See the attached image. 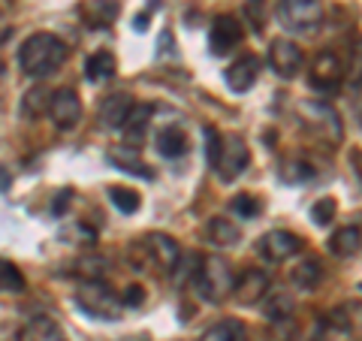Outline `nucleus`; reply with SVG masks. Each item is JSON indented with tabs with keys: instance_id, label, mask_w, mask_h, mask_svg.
Listing matches in <instances>:
<instances>
[{
	"instance_id": "obj_7",
	"label": "nucleus",
	"mask_w": 362,
	"mask_h": 341,
	"mask_svg": "<svg viewBox=\"0 0 362 341\" xmlns=\"http://www.w3.org/2000/svg\"><path fill=\"white\" fill-rule=\"evenodd\" d=\"M308 85L320 94H335L338 88L344 85V64L335 52H320L317 58L311 61V70H308Z\"/></svg>"
},
{
	"instance_id": "obj_11",
	"label": "nucleus",
	"mask_w": 362,
	"mask_h": 341,
	"mask_svg": "<svg viewBox=\"0 0 362 341\" xmlns=\"http://www.w3.org/2000/svg\"><path fill=\"white\" fill-rule=\"evenodd\" d=\"M269 67L281 79H296L305 67V54L293 40H272L269 45Z\"/></svg>"
},
{
	"instance_id": "obj_23",
	"label": "nucleus",
	"mask_w": 362,
	"mask_h": 341,
	"mask_svg": "<svg viewBox=\"0 0 362 341\" xmlns=\"http://www.w3.org/2000/svg\"><path fill=\"white\" fill-rule=\"evenodd\" d=\"M118 70V64H115V54L106 52V49H100L94 52L90 58L85 61V76H88V82H103V79H112Z\"/></svg>"
},
{
	"instance_id": "obj_33",
	"label": "nucleus",
	"mask_w": 362,
	"mask_h": 341,
	"mask_svg": "<svg viewBox=\"0 0 362 341\" xmlns=\"http://www.w3.org/2000/svg\"><path fill=\"white\" fill-rule=\"evenodd\" d=\"M70 197H73V190H64V193H58V197H54V206H52V212H54V214H64L66 209H70Z\"/></svg>"
},
{
	"instance_id": "obj_32",
	"label": "nucleus",
	"mask_w": 362,
	"mask_h": 341,
	"mask_svg": "<svg viewBox=\"0 0 362 341\" xmlns=\"http://www.w3.org/2000/svg\"><path fill=\"white\" fill-rule=\"evenodd\" d=\"M121 305H127V308H139V305L145 302V287H139V284H130L127 290L121 293Z\"/></svg>"
},
{
	"instance_id": "obj_12",
	"label": "nucleus",
	"mask_w": 362,
	"mask_h": 341,
	"mask_svg": "<svg viewBox=\"0 0 362 341\" xmlns=\"http://www.w3.org/2000/svg\"><path fill=\"white\" fill-rule=\"evenodd\" d=\"M269 293V275L263 269H245L242 275H235V281H233V293L230 296L239 302V305H254V302H259Z\"/></svg>"
},
{
	"instance_id": "obj_17",
	"label": "nucleus",
	"mask_w": 362,
	"mask_h": 341,
	"mask_svg": "<svg viewBox=\"0 0 362 341\" xmlns=\"http://www.w3.org/2000/svg\"><path fill=\"white\" fill-rule=\"evenodd\" d=\"M151 115H154V106L151 103H133L127 121H124V142L127 149H139L145 142V133H148V124H151Z\"/></svg>"
},
{
	"instance_id": "obj_5",
	"label": "nucleus",
	"mask_w": 362,
	"mask_h": 341,
	"mask_svg": "<svg viewBox=\"0 0 362 341\" xmlns=\"http://www.w3.org/2000/svg\"><path fill=\"white\" fill-rule=\"evenodd\" d=\"M247 163H251V151H247V145L242 136H223L221 133V145H218V154H214V163L211 169L218 173L223 181H235L239 178Z\"/></svg>"
},
{
	"instance_id": "obj_13",
	"label": "nucleus",
	"mask_w": 362,
	"mask_h": 341,
	"mask_svg": "<svg viewBox=\"0 0 362 341\" xmlns=\"http://www.w3.org/2000/svg\"><path fill=\"white\" fill-rule=\"evenodd\" d=\"M121 16V0H82L78 6V18L85 21L88 30H106L115 25Z\"/></svg>"
},
{
	"instance_id": "obj_16",
	"label": "nucleus",
	"mask_w": 362,
	"mask_h": 341,
	"mask_svg": "<svg viewBox=\"0 0 362 341\" xmlns=\"http://www.w3.org/2000/svg\"><path fill=\"white\" fill-rule=\"evenodd\" d=\"M259 58L257 54H242L239 61L230 64V70H226V85H230V91H235V94H245V91H251L257 85L259 79Z\"/></svg>"
},
{
	"instance_id": "obj_20",
	"label": "nucleus",
	"mask_w": 362,
	"mask_h": 341,
	"mask_svg": "<svg viewBox=\"0 0 362 341\" xmlns=\"http://www.w3.org/2000/svg\"><path fill=\"white\" fill-rule=\"evenodd\" d=\"M290 281H293V287L302 290V293L317 290L323 281V263L317 257H305L302 263H296L290 269Z\"/></svg>"
},
{
	"instance_id": "obj_4",
	"label": "nucleus",
	"mask_w": 362,
	"mask_h": 341,
	"mask_svg": "<svg viewBox=\"0 0 362 341\" xmlns=\"http://www.w3.org/2000/svg\"><path fill=\"white\" fill-rule=\"evenodd\" d=\"M278 21L293 33H311L320 28L323 6L320 0H278Z\"/></svg>"
},
{
	"instance_id": "obj_15",
	"label": "nucleus",
	"mask_w": 362,
	"mask_h": 341,
	"mask_svg": "<svg viewBox=\"0 0 362 341\" xmlns=\"http://www.w3.org/2000/svg\"><path fill=\"white\" fill-rule=\"evenodd\" d=\"M130 109H133V97L124 94V91L103 97V103H100V109H97L100 127L103 130H121L124 121H127V115H130Z\"/></svg>"
},
{
	"instance_id": "obj_19",
	"label": "nucleus",
	"mask_w": 362,
	"mask_h": 341,
	"mask_svg": "<svg viewBox=\"0 0 362 341\" xmlns=\"http://www.w3.org/2000/svg\"><path fill=\"white\" fill-rule=\"evenodd\" d=\"M154 145H157V154L166 157V161H175L187 151V136L185 130L178 127V124H166V127L157 130L154 136Z\"/></svg>"
},
{
	"instance_id": "obj_21",
	"label": "nucleus",
	"mask_w": 362,
	"mask_h": 341,
	"mask_svg": "<svg viewBox=\"0 0 362 341\" xmlns=\"http://www.w3.org/2000/svg\"><path fill=\"white\" fill-rule=\"evenodd\" d=\"M359 245H362V233H359V224H350V226H341V230H335L329 236V254L332 257H356L359 251Z\"/></svg>"
},
{
	"instance_id": "obj_6",
	"label": "nucleus",
	"mask_w": 362,
	"mask_h": 341,
	"mask_svg": "<svg viewBox=\"0 0 362 341\" xmlns=\"http://www.w3.org/2000/svg\"><path fill=\"white\" fill-rule=\"evenodd\" d=\"M302 124L305 130L314 133L320 142L326 145H338L341 142V118L335 115V109L329 103H305L302 106Z\"/></svg>"
},
{
	"instance_id": "obj_28",
	"label": "nucleus",
	"mask_w": 362,
	"mask_h": 341,
	"mask_svg": "<svg viewBox=\"0 0 362 341\" xmlns=\"http://www.w3.org/2000/svg\"><path fill=\"white\" fill-rule=\"evenodd\" d=\"M109 202H112V206H115L118 212H124V214L139 212V206H142L139 193L130 190V187H121V185H112V187H109Z\"/></svg>"
},
{
	"instance_id": "obj_18",
	"label": "nucleus",
	"mask_w": 362,
	"mask_h": 341,
	"mask_svg": "<svg viewBox=\"0 0 362 341\" xmlns=\"http://www.w3.org/2000/svg\"><path fill=\"white\" fill-rule=\"evenodd\" d=\"M109 163L121 169V173H127V175H139L145 181H151L154 178V169L148 166L139 157V149H127V145H115V149H109Z\"/></svg>"
},
{
	"instance_id": "obj_1",
	"label": "nucleus",
	"mask_w": 362,
	"mask_h": 341,
	"mask_svg": "<svg viewBox=\"0 0 362 341\" xmlns=\"http://www.w3.org/2000/svg\"><path fill=\"white\" fill-rule=\"evenodd\" d=\"M64 61H66V45L54 33L45 30L28 37L18 49V67L30 79H49L52 73L61 70Z\"/></svg>"
},
{
	"instance_id": "obj_24",
	"label": "nucleus",
	"mask_w": 362,
	"mask_h": 341,
	"mask_svg": "<svg viewBox=\"0 0 362 341\" xmlns=\"http://www.w3.org/2000/svg\"><path fill=\"white\" fill-rule=\"evenodd\" d=\"M199 341H247V329L242 320L226 317V320H218L214 326H209L206 333L199 335Z\"/></svg>"
},
{
	"instance_id": "obj_30",
	"label": "nucleus",
	"mask_w": 362,
	"mask_h": 341,
	"mask_svg": "<svg viewBox=\"0 0 362 341\" xmlns=\"http://www.w3.org/2000/svg\"><path fill=\"white\" fill-rule=\"evenodd\" d=\"M335 212H338V202L332 197H326V200H320V202H314L311 206V221L317 226H326V224L335 221Z\"/></svg>"
},
{
	"instance_id": "obj_34",
	"label": "nucleus",
	"mask_w": 362,
	"mask_h": 341,
	"mask_svg": "<svg viewBox=\"0 0 362 341\" xmlns=\"http://www.w3.org/2000/svg\"><path fill=\"white\" fill-rule=\"evenodd\" d=\"M247 4H251V9H254V6L259 9V6H263V0H247Z\"/></svg>"
},
{
	"instance_id": "obj_3",
	"label": "nucleus",
	"mask_w": 362,
	"mask_h": 341,
	"mask_svg": "<svg viewBox=\"0 0 362 341\" xmlns=\"http://www.w3.org/2000/svg\"><path fill=\"white\" fill-rule=\"evenodd\" d=\"M76 305L82 308L88 317H94V320H118V314H121V299H118V293L109 287L106 281H85L82 287H78L76 293Z\"/></svg>"
},
{
	"instance_id": "obj_2",
	"label": "nucleus",
	"mask_w": 362,
	"mask_h": 341,
	"mask_svg": "<svg viewBox=\"0 0 362 341\" xmlns=\"http://www.w3.org/2000/svg\"><path fill=\"white\" fill-rule=\"evenodd\" d=\"M233 281H235V272L233 266L226 263L223 257H206L199 260V266L194 272V287H197V296L209 305H218L233 293Z\"/></svg>"
},
{
	"instance_id": "obj_31",
	"label": "nucleus",
	"mask_w": 362,
	"mask_h": 341,
	"mask_svg": "<svg viewBox=\"0 0 362 341\" xmlns=\"http://www.w3.org/2000/svg\"><path fill=\"white\" fill-rule=\"evenodd\" d=\"M230 209H233V214H239V218H254V214H259V200H254L251 193H239L233 202H230Z\"/></svg>"
},
{
	"instance_id": "obj_22",
	"label": "nucleus",
	"mask_w": 362,
	"mask_h": 341,
	"mask_svg": "<svg viewBox=\"0 0 362 341\" xmlns=\"http://www.w3.org/2000/svg\"><path fill=\"white\" fill-rule=\"evenodd\" d=\"M206 238L218 248H233L242 238V230H239V224L230 218H211L206 226Z\"/></svg>"
},
{
	"instance_id": "obj_8",
	"label": "nucleus",
	"mask_w": 362,
	"mask_h": 341,
	"mask_svg": "<svg viewBox=\"0 0 362 341\" xmlns=\"http://www.w3.org/2000/svg\"><path fill=\"white\" fill-rule=\"evenodd\" d=\"M245 40V28H242V21L235 18V16H218L211 21V28H209V49L211 54H230L235 52L242 45Z\"/></svg>"
},
{
	"instance_id": "obj_26",
	"label": "nucleus",
	"mask_w": 362,
	"mask_h": 341,
	"mask_svg": "<svg viewBox=\"0 0 362 341\" xmlns=\"http://www.w3.org/2000/svg\"><path fill=\"white\" fill-rule=\"evenodd\" d=\"M28 281L21 275V269L13 263V260L0 257V293H25Z\"/></svg>"
},
{
	"instance_id": "obj_25",
	"label": "nucleus",
	"mask_w": 362,
	"mask_h": 341,
	"mask_svg": "<svg viewBox=\"0 0 362 341\" xmlns=\"http://www.w3.org/2000/svg\"><path fill=\"white\" fill-rule=\"evenodd\" d=\"M28 341H66V338H64V329L54 323L52 317L37 314V317H30V323H28Z\"/></svg>"
},
{
	"instance_id": "obj_14",
	"label": "nucleus",
	"mask_w": 362,
	"mask_h": 341,
	"mask_svg": "<svg viewBox=\"0 0 362 341\" xmlns=\"http://www.w3.org/2000/svg\"><path fill=\"white\" fill-rule=\"evenodd\" d=\"M142 248L148 251V257L166 272V275H173V269H175L178 257H181V245L175 242L173 236H166V233H148V236L142 238Z\"/></svg>"
},
{
	"instance_id": "obj_9",
	"label": "nucleus",
	"mask_w": 362,
	"mask_h": 341,
	"mask_svg": "<svg viewBox=\"0 0 362 341\" xmlns=\"http://www.w3.org/2000/svg\"><path fill=\"white\" fill-rule=\"evenodd\" d=\"M302 245L305 242H302L296 233H290V230H272V233H266L257 242V251H259V257H263V260H269V263H284V260L302 254Z\"/></svg>"
},
{
	"instance_id": "obj_10",
	"label": "nucleus",
	"mask_w": 362,
	"mask_h": 341,
	"mask_svg": "<svg viewBox=\"0 0 362 341\" xmlns=\"http://www.w3.org/2000/svg\"><path fill=\"white\" fill-rule=\"evenodd\" d=\"M49 115H52V121H54V127H58V130H73L76 124L82 121V103H78V94L73 88L52 91Z\"/></svg>"
},
{
	"instance_id": "obj_29",
	"label": "nucleus",
	"mask_w": 362,
	"mask_h": 341,
	"mask_svg": "<svg viewBox=\"0 0 362 341\" xmlns=\"http://www.w3.org/2000/svg\"><path fill=\"white\" fill-rule=\"evenodd\" d=\"M263 311L272 323L287 320V317H293V296H287V293H272L263 305Z\"/></svg>"
},
{
	"instance_id": "obj_27",
	"label": "nucleus",
	"mask_w": 362,
	"mask_h": 341,
	"mask_svg": "<svg viewBox=\"0 0 362 341\" xmlns=\"http://www.w3.org/2000/svg\"><path fill=\"white\" fill-rule=\"evenodd\" d=\"M49 97H52V91H45V88H33L25 94V100H21V115L25 118H40L49 112Z\"/></svg>"
}]
</instances>
